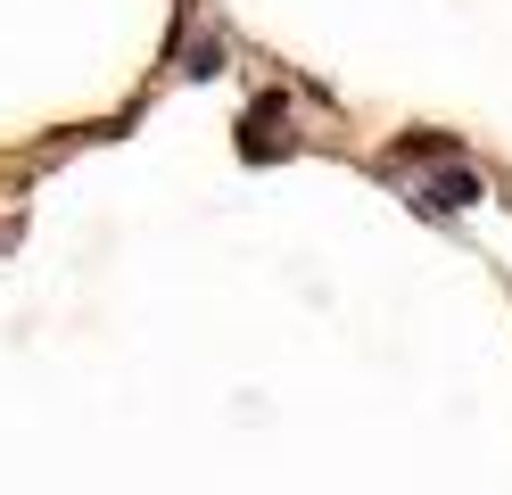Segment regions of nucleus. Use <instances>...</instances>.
I'll use <instances>...</instances> for the list:
<instances>
[{"instance_id":"1","label":"nucleus","mask_w":512,"mask_h":495,"mask_svg":"<svg viewBox=\"0 0 512 495\" xmlns=\"http://www.w3.org/2000/svg\"><path fill=\"white\" fill-rule=\"evenodd\" d=\"M413 207H422V215H463V207H479V174H471V165H446L438 182L413 190Z\"/></svg>"}]
</instances>
